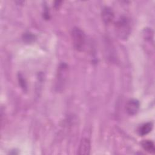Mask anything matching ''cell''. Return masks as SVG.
Segmentation results:
<instances>
[{"label": "cell", "instance_id": "9c48e42d", "mask_svg": "<svg viewBox=\"0 0 155 155\" xmlns=\"http://www.w3.org/2000/svg\"><path fill=\"white\" fill-rule=\"evenodd\" d=\"M24 41L27 42H31L34 41L35 36L30 33H25L24 35Z\"/></svg>", "mask_w": 155, "mask_h": 155}, {"label": "cell", "instance_id": "3957f363", "mask_svg": "<svg viewBox=\"0 0 155 155\" xmlns=\"http://www.w3.org/2000/svg\"><path fill=\"white\" fill-rule=\"evenodd\" d=\"M71 38L74 48L78 51L83 50L86 42L84 31L78 27H74L71 32Z\"/></svg>", "mask_w": 155, "mask_h": 155}, {"label": "cell", "instance_id": "52a82bcc", "mask_svg": "<svg viewBox=\"0 0 155 155\" xmlns=\"http://www.w3.org/2000/svg\"><path fill=\"white\" fill-rule=\"evenodd\" d=\"M153 125L152 122H147L143 124L139 127L138 130L139 134L142 136L148 134L153 129Z\"/></svg>", "mask_w": 155, "mask_h": 155}, {"label": "cell", "instance_id": "5b68a950", "mask_svg": "<svg viewBox=\"0 0 155 155\" xmlns=\"http://www.w3.org/2000/svg\"><path fill=\"white\" fill-rule=\"evenodd\" d=\"M140 107V104L139 101L135 99L129 100L126 104V111L127 113L130 115H135L139 111Z\"/></svg>", "mask_w": 155, "mask_h": 155}, {"label": "cell", "instance_id": "6da1fadb", "mask_svg": "<svg viewBox=\"0 0 155 155\" xmlns=\"http://www.w3.org/2000/svg\"><path fill=\"white\" fill-rule=\"evenodd\" d=\"M68 75V67L67 64L61 63L58 68L56 79L55 89L58 92L62 91L67 84Z\"/></svg>", "mask_w": 155, "mask_h": 155}, {"label": "cell", "instance_id": "7a4b0ae2", "mask_svg": "<svg viewBox=\"0 0 155 155\" xmlns=\"http://www.w3.org/2000/svg\"><path fill=\"white\" fill-rule=\"evenodd\" d=\"M115 30L120 39L127 40L131 33V25L129 19L125 16L120 17L116 23Z\"/></svg>", "mask_w": 155, "mask_h": 155}, {"label": "cell", "instance_id": "8992f818", "mask_svg": "<svg viewBox=\"0 0 155 155\" xmlns=\"http://www.w3.org/2000/svg\"><path fill=\"white\" fill-rule=\"evenodd\" d=\"M101 17L102 21L105 24H110L114 19V15L111 8L109 7H105L102 9L101 13Z\"/></svg>", "mask_w": 155, "mask_h": 155}, {"label": "cell", "instance_id": "30bf717a", "mask_svg": "<svg viewBox=\"0 0 155 155\" xmlns=\"http://www.w3.org/2000/svg\"><path fill=\"white\" fill-rule=\"evenodd\" d=\"M18 81H19V84L20 85L21 87L24 90L27 88V85L26 82L25 81V79L23 78V76L21 74H19L18 76Z\"/></svg>", "mask_w": 155, "mask_h": 155}, {"label": "cell", "instance_id": "ba28073f", "mask_svg": "<svg viewBox=\"0 0 155 155\" xmlns=\"http://www.w3.org/2000/svg\"><path fill=\"white\" fill-rule=\"evenodd\" d=\"M143 148L150 153H154L155 151V147L154 142L150 140H145L141 143Z\"/></svg>", "mask_w": 155, "mask_h": 155}, {"label": "cell", "instance_id": "277c9868", "mask_svg": "<svg viewBox=\"0 0 155 155\" xmlns=\"http://www.w3.org/2000/svg\"><path fill=\"white\" fill-rule=\"evenodd\" d=\"M91 150V141L90 139L84 137L81 139L79 148L78 154L79 155H88L90 153Z\"/></svg>", "mask_w": 155, "mask_h": 155}]
</instances>
